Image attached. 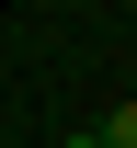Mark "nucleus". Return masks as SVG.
I'll list each match as a JSON object with an SVG mask.
<instances>
[{"label": "nucleus", "instance_id": "nucleus-2", "mask_svg": "<svg viewBox=\"0 0 137 148\" xmlns=\"http://www.w3.org/2000/svg\"><path fill=\"white\" fill-rule=\"evenodd\" d=\"M69 148H103V137H69Z\"/></svg>", "mask_w": 137, "mask_h": 148}, {"label": "nucleus", "instance_id": "nucleus-1", "mask_svg": "<svg viewBox=\"0 0 137 148\" xmlns=\"http://www.w3.org/2000/svg\"><path fill=\"white\" fill-rule=\"evenodd\" d=\"M103 148H137V103H114V114H103Z\"/></svg>", "mask_w": 137, "mask_h": 148}]
</instances>
